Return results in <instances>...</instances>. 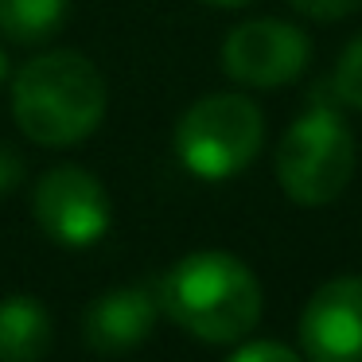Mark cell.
Wrapping results in <instances>:
<instances>
[{
    "label": "cell",
    "instance_id": "52a82bcc",
    "mask_svg": "<svg viewBox=\"0 0 362 362\" xmlns=\"http://www.w3.org/2000/svg\"><path fill=\"white\" fill-rule=\"evenodd\" d=\"M300 351L308 362H362V276H331L300 312Z\"/></svg>",
    "mask_w": 362,
    "mask_h": 362
},
{
    "label": "cell",
    "instance_id": "7c38bea8",
    "mask_svg": "<svg viewBox=\"0 0 362 362\" xmlns=\"http://www.w3.org/2000/svg\"><path fill=\"white\" fill-rule=\"evenodd\" d=\"M226 362H304V354L276 343V339H253V343L238 346Z\"/></svg>",
    "mask_w": 362,
    "mask_h": 362
},
{
    "label": "cell",
    "instance_id": "7a4b0ae2",
    "mask_svg": "<svg viewBox=\"0 0 362 362\" xmlns=\"http://www.w3.org/2000/svg\"><path fill=\"white\" fill-rule=\"evenodd\" d=\"M160 312L199 343H242L261 320V281L238 253L195 250L164 273Z\"/></svg>",
    "mask_w": 362,
    "mask_h": 362
},
{
    "label": "cell",
    "instance_id": "5bb4252c",
    "mask_svg": "<svg viewBox=\"0 0 362 362\" xmlns=\"http://www.w3.org/2000/svg\"><path fill=\"white\" fill-rule=\"evenodd\" d=\"M24 183V156L12 144H0V195H8Z\"/></svg>",
    "mask_w": 362,
    "mask_h": 362
},
{
    "label": "cell",
    "instance_id": "9a60e30c",
    "mask_svg": "<svg viewBox=\"0 0 362 362\" xmlns=\"http://www.w3.org/2000/svg\"><path fill=\"white\" fill-rule=\"evenodd\" d=\"M203 4H211V8H242L250 0H203Z\"/></svg>",
    "mask_w": 362,
    "mask_h": 362
},
{
    "label": "cell",
    "instance_id": "3957f363",
    "mask_svg": "<svg viewBox=\"0 0 362 362\" xmlns=\"http://www.w3.org/2000/svg\"><path fill=\"white\" fill-rule=\"evenodd\" d=\"M265 144V113L245 94H203L183 110L172 133V152L183 172L203 183L242 175Z\"/></svg>",
    "mask_w": 362,
    "mask_h": 362
},
{
    "label": "cell",
    "instance_id": "ba28073f",
    "mask_svg": "<svg viewBox=\"0 0 362 362\" xmlns=\"http://www.w3.org/2000/svg\"><path fill=\"white\" fill-rule=\"evenodd\" d=\"M160 296L148 284H117L90 300L82 315V339L102 358H125L156 331Z\"/></svg>",
    "mask_w": 362,
    "mask_h": 362
},
{
    "label": "cell",
    "instance_id": "8fae6325",
    "mask_svg": "<svg viewBox=\"0 0 362 362\" xmlns=\"http://www.w3.org/2000/svg\"><path fill=\"white\" fill-rule=\"evenodd\" d=\"M331 90L335 102H343L346 110L362 113V32L343 47V55L335 59V74H331Z\"/></svg>",
    "mask_w": 362,
    "mask_h": 362
},
{
    "label": "cell",
    "instance_id": "4fadbf2b",
    "mask_svg": "<svg viewBox=\"0 0 362 362\" xmlns=\"http://www.w3.org/2000/svg\"><path fill=\"white\" fill-rule=\"evenodd\" d=\"M292 8L315 24H335V20L354 16L362 8V0H292Z\"/></svg>",
    "mask_w": 362,
    "mask_h": 362
},
{
    "label": "cell",
    "instance_id": "9c48e42d",
    "mask_svg": "<svg viewBox=\"0 0 362 362\" xmlns=\"http://www.w3.org/2000/svg\"><path fill=\"white\" fill-rule=\"evenodd\" d=\"M55 346V320L35 296L0 300V362H43Z\"/></svg>",
    "mask_w": 362,
    "mask_h": 362
},
{
    "label": "cell",
    "instance_id": "30bf717a",
    "mask_svg": "<svg viewBox=\"0 0 362 362\" xmlns=\"http://www.w3.org/2000/svg\"><path fill=\"white\" fill-rule=\"evenodd\" d=\"M71 0H0V35L16 47H40L63 32Z\"/></svg>",
    "mask_w": 362,
    "mask_h": 362
},
{
    "label": "cell",
    "instance_id": "6da1fadb",
    "mask_svg": "<svg viewBox=\"0 0 362 362\" xmlns=\"http://www.w3.org/2000/svg\"><path fill=\"white\" fill-rule=\"evenodd\" d=\"M110 86L82 51L55 47L28 59L12 78V121L43 148H74L102 129Z\"/></svg>",
    "mask_w": 362,
    "mask_h": 362
},
{
    "label": "cell",
    "instance_id": "5b68a950",
    "mask_svg": "<svg viewBox=\"0 0 362 362\" xmlns=\"http://www.w3.org/2000/svg\"><path fill=\"white\" fill-rule=\"evenodd\" d=\"M32 218L63 250H90L110 234L113 203L94 172L78 164H55L35 180Z\"/></svg>",
    "mask_w": 362,
    "mask_h": 362
},
{
    "label": "cell",
    "instance_id": "2e32d148",
    "mask_svg": "<svg viewBox=\"0 0 362 362\" xmlns=\"http://www.w3.org/2000/svg\"><path fill=\"white\" fill-rule=\"evenodd\" d=\"M8 74H12V66H8V51L0 47V86L8 82Z\"/></svg>",
    "mask_w": 362,
    "mask_h": 362
},
{
    "label": "cell",
    "instance_id": "277c9868",
    "mask_svg": "<svg viewBox=\"0 0 362 362\" xmlns=\"http://www.w3.org/2000/svg\"><path fill=\"white\" fill-rule=\"evenodd\" d=\"M276 183L296 206H327L354 175V136L343 113L315 102L284 129L276 144Z\"/></svg>",
    "mask_w": 362,
    "mask_h": 362
},
{
    "label": "cell",
    "instance_id": "8992f818",
    "mask_svg": "<svg viewBox=\"0 0 362 362\" xmlns=\"http://www.w3.org/2000/svg\"><path fill=\"white\" fill-rule=\"evenodd\" d=\"M312 63V43L288 20H245L222 40V71L250 90H276L296 82Z\"/></svg>",
    "mask_w": 362,
    "mask_h": 362
}]
</instances>
